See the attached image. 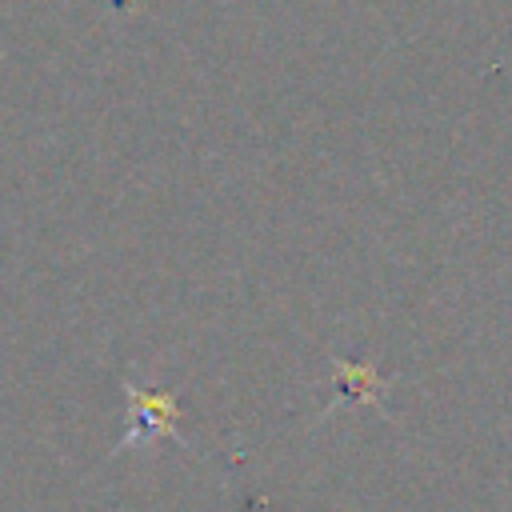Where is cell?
I'll return each mask as SVG.
<instances>
[{"label":"cell","mask_w":512,"mask_h":512,"mask_svg":"<svg viewBox=\"0 0 512 512\" xmlns=\"http://www.w3.org/2000/svg\"><path fill=\"white\" fill-rule=\"evenodd\" d=\"M128 400H132V432H124L120 440V452L124 448H136L144 440H156V436H176V400L168 392H140V388H128Z\"/></svg>","instance_id":"1"}]
</instances>
